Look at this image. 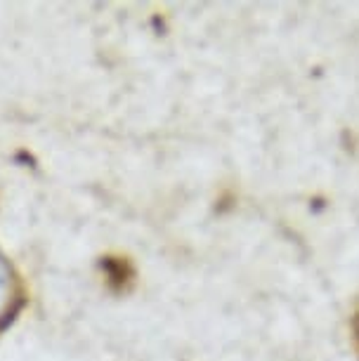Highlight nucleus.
Masks as SVG:
<instances>
[{"instance_id": "f257e3e1", "label": "nucleus", "mask_w": 359, "mask_h": 361, "mask_svg": "<svg viewBox=\"0 0 359 361\" xmlns=\"http://www.w3.org/2000/svg\"><path fill=\"white\" fill-rule=\"evenodd\" d=\"M12 302V279H10V269L8 264L0 260V319L5 317Z\"/></svg>"}]
</instances>
